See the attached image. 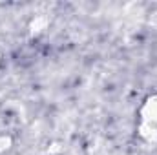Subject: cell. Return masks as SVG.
<instances>
[{
	"instance_id": "obj_1",
	"label": "cell",
	"mask_w": 157,
	"mask_h": 155,
	"mask_svg": "<svg viewBox=\"0 0 157 155\" xmlns=\"http://www.w3.org/2000/svg\"><path fill=\"white\" fill-rule=\"evenodd\" d=\"M139 133L144 141H157V93L150 95L139 110Z\"/></svg>"
}]
</instances>
